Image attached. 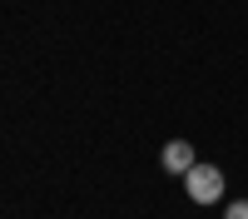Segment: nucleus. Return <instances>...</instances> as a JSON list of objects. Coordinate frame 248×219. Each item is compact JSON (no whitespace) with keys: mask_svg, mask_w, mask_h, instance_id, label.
Here are the masks:
<instances>
[{"mask_svg":"<svg viewBox=\"0 0 248 219\" xmlns=\"http://www.w3.org/2000/svg\"><path fill=\"white\" fill-rule=\"evenodd\" d=\"M229 219H248V199H233V204H229Z\"/></svg>","mask_w":248,"mask_h":219,"instance_id":"3","label":"nucleus"},{"mask_svg":"<svg viewBox=\"0 0 248 219\" xmlns=\"http://www.w3.org/2000/svg\"><path fill=\"white\" fill-rule=\"evenodd\" d=\"M184 189H189L194 204H214V199L223 194V174L214 165H194L189 174H184Z\"/></svg>","mask_w":248,"mask_h":219,"instance_id":"1","label":"nucleus"},{"mask_svg":"<svg viewBox=\"0 0 248 219\" xmlns=\"http://www.w3.org/2000/svg\"><path fill=\"white\" fill-rule=\"evenodd\" d=\"M194 165H199L194 145H184V139H169V145H164V169H169V174H189Z\"/></svg>","mask_w":248,"mask_h":219,"instance_id":"2","label":"nucleus"}]
</instances>
